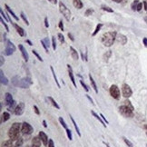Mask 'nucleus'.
I'll return each mask as SVG.
<instances>
[{
    "label": "nucleus",
    "instance_id": "nucleus-1",
    "mask_svg": "<svg viewBox=\"0 0 147 147\" xmlns=\"http://www.w3.org/2000/svg\"><path fill=\"white\" fill-rule=\"evenodd\" d=\"M22 126L21 123H14L10 127L9 131H8V136H9L10 140L15 141L17 140L19 138V134L20 132H22Z\"/></svg>",
    "mask_w": 147,
    "mask_h": 147
},
{
    "label": "nucleus",
    "instance_id": "nucleus-60",
    "mask_svg": "<svg viewBox=\"0 0 147 147\" xmlns=\"http://www.w3.org/2000/svg\"><path fill=\"white\" fill-rule=\"evenodd\" d=\"M113 1H114V2H116V3H120V2H122L123 0H113Z\"/></svg>",
    "mask_w": 147,
    "mask_h": 147
},
{
    "label": "nucleus",
    "instance_id": "nucleus-7",
    "mask_svg": "<svg viewBox=\"0 0 147 147\" xmlns=\"http://www.w3.org/2000/svg\"><path fill=\"white\" fill-rule=\"evenodd\" d=\"M15 51H16V46L14 45V44L11 41H7V47H6L5 52H4L5 55H11Z\"/></svg>",
    "mask_w": 147,
    "mask_h": 147
},
{
    "label": "nucleus",
    "instance_id": "nucleus-50",
    "mask_svg": "<svg viewBox=\"0 0 147 147\" xmlns=\"http://www.w3.org/2000/svg\"><path fill=\"white\" fill-rule=\"evenodd\" d=\"M45 27H49V24H48V21H47V17H45Z\"/></svg>",
    "mask_w": 147,
    "mask_h": 147
},
{
    "label": "nucleus",
    "instance_id": "nucleus-40",
    "mask_svg": "<svg viewBox=\"0 0 147 147\" xmlns=\"http://www.w3.org/2000/svg\"><path fill=\"white\" fill-rule=\"evenodd\" d=\"M21 17H22V19L24 20L25 23H26V24L27 25V26H28V25H29V22H28V20H27V18L26 17V16H25V14L23 12H21Z\"/></svg>",
    "mask_w": 147,
    "mask_h": 147
},
{
    "label": "nucleus",
    "instance_id": "nucleus-57",
    "mask_svg": "<svg viewBox=\"0 0 147 147\" xmlns=\"http://www.w3.org/2000/svg\"><path fill=\"white\" fill-rule=\"evenodd\" d=\"M43 125H44V127H45V128L47 127V124H46V122H45V120H44V121H43Z\"/></svg>",
    "mask_w": 147,
    "mask_h": 147
},
{
    "label": "nucleus",
    "instance_id": "nucleus-64",
    "mask_svg": "<svg viewBox=\"0 0 147 147\" xmlns=\"http://www.w3.org/2000/svg\"><path fill=\"white\" fill-rule=\"evenodd\" d=\"M146 134H147V133H146Z\"/></svg>",
    "mask_w": 147,
    "mask_h": 147
},
{
    "label": "nucleus",
    "instance_id": "nucleus-33",
    "mask_svg": "<svg viewBox=\"0 0 147 147\" xmlns=\"http://www.w3.org/2000/svg\"><path fill=\"white\" fill-rule=\"evenodd\" d=\"M138 4H139V1H138V0H134V1H133V3L132 4L131 7H132V9H133V11H136V8H137Z\"/></svg>",
    "mask_w": 147,
    "mask_h": 147
},
{
    "label": "nucleus",
    "instance_id": "nucleus-23",
    "mask_svg": "<svg viewBox=\"0 0 147 147\" xmlns=\"http://www.w3.org/2000/svg\"><path fill=\"white\" fill-rule=\"evenodd\" d=\"M89 79H90L91 85H92V86H93V88H94L95 92L96 93V94H98V89H97V86H96V84H95V80H94V78L92 77V76H91V75H89Z\"/></svg>",
    "mask_w": 147,
    "mask_h": 147
},
{
    "label": "nucleus",
    "instance_id": "nucleus-45",
    "mask_svg": "<svg viewBox=\"0 0 147 147\" xmlns=\"http://www.w3.org/2000/svg\"><path fill=\"white\" fill-rule=\"evenodd\" d=\"M34 110H35V112H36V114L37 115H40V111H39V109H38V107L36 105H34Z\"/></svg>",
    "mask_w": 147,
    "mask_h": 147
},
{
    "label": "nucleus",
    "instance_id": "nucleus-24",
    "mask_svg": "<svg viewBox=\"0 0 147 147\" xmlns=\"http://www.w3.org/2000/svg\"><path fill=\"white\" fill-rule=\"evenodd\" d=\"M5 7H6V8H7V11H8V13H9L10 15H12V17H14V18L16 19L17 21H18L19 18L17 17V15H16V14H15V13H14V11H12V9H11V8H10V7H8V6H7V5H5Z\"/></svg>",
    "mask_w": 147,
    "mask_h": 147
},
{
    "label": "nucleus",
    "instance_id": "nucleus-19",
    "mask_svg": "<svg viewBox=\"0 0 147 147\" xmlns=\"http://www.w3.org/2000/svg\"><path fill=\"white\" fill-rule=\"evenodd\" d=\"M91 114H92L93 115H94V116L95 117V118L97 119V120L100 122V123H102L103 125H104V127H106V124H105V123H104V120H103V119H102V117L99 116V115H98V114H96V113H95V111H91Z\"/></svg>",
    "mask_w": 147,
    "mask_h": 147
},
{
    "label": "nucleus",
    "instance_id": "nucleus-63",
    "mask_svg": "<svg viewBox=\"0 0 147 147\" xmlns=\"http://www.w3.org/2000/svg\"><path fill=\"white\" fill-rule=\"evenodd\" d=\"M146 147H147V144H146Z\"/></svg>",
    "mask_w": 147,
    "mask_h": 147
},
{
    "label": "nucleus",
    "instance_id": "nucleus-22",
    "mask_svg": "<svg viewBox=\"0 0 147 147\" xmlns=\"http://www.w3.org/2000/svg\"><path fill=\"white\" fill-rule=\"evenodd\" d=\"M70 119H71L72 123H73V124H74V127H75V129H76V133H77V134H78L79 136H81V133H80V130H79L78 125H77V123H76V121H75V119L73 118V116H72V115H70Z\"/></svg>",
    "mask_w": 147,
    "mask_h": 147
},
{
    "label": "nucleus",
    "instance_id": "nucleus-38",
    "mask_svg": "<svg viewBox=\"0 0 147 147\" xmlns=\"http://www.w3.org/2000/svg\"><path fill=\"white\" fill-rule=\"evenodd\" d=\"M32 52H33V54L35 55H36V57H37V59L39 60V61H41V62H43V59H42V57L40 56V55H39V54H38L37 52H36V50H33V51H32Z\"/></svg>",
    "mask_w": 147,
    "mask_h": 147
},
{
    "label": "nucleus",
    "instance_id": "nucleus-35",
    "mask_svg": "<svg viewBox=\"0 0 147 147\" xmlns=\"http://www.w3.org/2000/svg\"><path fill=\"white\" fill-rule=\"evenodd\" d=\"M65 131H66V134H67V137H68L69 140H70V141L73 140V135H72V131L70 130V129H68V128H67Z\"/></svg>",
    "mask_w": 147,
    "mask_h": 147
},
{
    "label": "nucleus",
    "instance_id": "nucleus-56",
    "mask_svg": "<svg viewBox=\"0 0 147 147\" xmlns=\"http://www.w3.org/2000/svg\"><path fill=\"white\" fill-rule=\"evenodd\" d=\"M143 5H144V8L147 12V1H144V2H143Z\"/></svg>",
    "mask_w": 147,
    "mask_h": 147
},
{
    "label": "nucleus",
    "instance_id": "nucleus-18",
    "mask_svg": "<svg viewBox=\"0 0 147 147\" xmlns=\"http://www.w3.org/2000/svg\"><path fill=\"white\" fill-rule=\"evenodd\" d=\"M13 26H15V28L17 29V33L19 34V36H25V30L23 28H22L21 26H19L18 25L15 24V23H13Z\"/></svg>",
    "mask_w": 147,
    "mask_h": 147
},
{
    "label": "nucleus",
    "instance_id": "nucleus-5",
    "mask_svg": "<svg viewBox=\"0 0 147 147\" xmlns=\"http://www.w3.org/2000/svg\"><path fill=\"white\" fill-rule=\"evenodd\" d=\"M33 84V82L31 81V79L29 77H25V78H22L19 80L18 84H17V86L21 88H24V89H26L28 88L29 86Z\"/></svg>",
    "mask_w": 147,
    "mask_h": 147
},
{
    "label": "nucleus",
    "instance_id": "nucleus-39",
    "mask_svg": "<svg viewBox=\"0 0 147 147\" xmlns=\"http://www.w3.org/2000/svg\"><path fill=\"white\" fill-rule=\"evenodd\" d=\"M52 45H53V49H54V50L56 49V42H55V36H52Z\"/></svg>",
    "mask_w": 147,
    "mask_h": 147
},
{
    "label": "nucleus",
    "instance_id": "nucleus-36",
    "mask_svg": "<svg viewBox=\"0 0 147 147\" xmlns=\"http://www.w3.org/2000/svg\"><path fill=\"white\" fill-rule=\"evenodd\" d=\"M102 9L104 10V11H107V12H109V13H113V12H114V10L112 9L111 7H106V6H102Z\"/></svg>",
    "mask_w": 147,
    "mask_h": 147
},
{
    "label": "nucleus",
    "instance_id": "nucleus-47",
    "mask_svg": "<svg viewBox=\"0 0 147 147\" xmlns=\"http://www.w3.org/2000/svg\"><path fill=\"white\" fill-rule=\"evenodd\" d=\"M48 147H55L54 141H53L52 139H49V142H48Z\"/></svg>",
    "mask_w": 147,
    "mask_h": 147
},
{
    "label": "nucleus",
    "instance_id": "nucleus-44",
    "mask_svg": "<svg viewBox=\"0 0 147 147\" xmlns=\"http://www.w3.org/2000/svg\"><path fill=\"white\" fill-rule=\"evenodd\" d=\"M1 23L3 24V26H5V27H6V29H7V31H9V27L7 26V23H6V22L4 21V19H3V18H1Z\"/></svg>",
    "mask_w": 147,
    "mask_h": 147
},
{
    "label": "nucleus",
    "instance_id": "nucleus-17",
    "mask_svg": "<svg viewBox=\"0 0 147 147\" xmlns=\"http://www.w3.org/2000/svg\"><path fill=\"white\" fill-rule=\"evenodd\" d=\"M5 100H6V104H7V105H9V104L14 101V100H13L12 95L9 94V93H7V94L5 95Z\"/></svg>",
    "mask_w": 147,
    "mask_h": 147
},
{
    "label": "nucleus",
    "instance_id": "nucleus-27",
    "mask_svg": "<svg viewBox=\"0 0 147 147\" xmlns=\"http://www.w3.org/2000/svg\"><path fill=\"white\" fill-rule=\"evenodd\" d=\"M50 69H51V72H52L53 74V76H54V79H55V84L57 85V86H58V88H60L61 86H60L59 83H58V80H57V77L56 76H55V70H54V68H53V66H50Z\"/></svg>",
    "mask_w": 147,
    "mask_h": 147
},
{
    "label": "nucleus",
    "instance_id": "nucleus-26",
    "mask_svg": "<svg viewBox=\"0 0 147 147\" xmlns=\"http://www.w3.org/2000/svg\"><path fill=\"white\" fill-rule=\"evenodd\" d=\"M23 143H24L23 138L19 137L17 140V142H16V144H15V147H23Z\"/></svg>",
    "mask_w": 147,
    "mask_h": 147
},
{
    "label": "nucleus",
    "instance_id": "nucleus-4",
    "mask_svg": "<svg viewBox=\"0 0 147 147\" xmlns=\"http://www.w3.org/2000/svg\"><path fill=\"white\" fill-rule=\"evenodd\" d=\"M59 9H60V12L63 14V16L66 18V20L69 21L70 18H71V12H70V10L67 8L66 6L64 5L63 2H59Z\"/></svg>",
    "mask_w": 147,
    "mask_h": 147
},
{
    "label": "nucleus",
    "instance_id": "nucleus-61",
    "mask_svg": "<svg viewBox=\"0 0 147 147\" xmlns=\"http://www.w3.org/2000/svg\"><path fill=\"white\" fill-rule=\"evenodd\" d=\"M144 127H145V129H146V130H147V124H146V125L144 126Z\"/></svg>",
    "mask_w": 147,
    "mask_h": 147
},
{
    "label": "nucleus",
    "instance_id": "nucleus-43",
    "mask_svg": "<svg viewBox=\"0 0 147 147\" xmlns=\"http://www.w3.org/2000/svg\"><path fill=\"white\" fill-rule=\"evenodd\" d=\"M0 13H1V16H2V18H5V20H7V21H9V19H8V17L6 16V14L4 13V11H3L2 9L0 10Z\"/></svg>",
    "mask_w": 147,
    "mask_h": 147
},
{
    "label": "nucleus",
    "instance_id": "nucleus-37",
    "mask_svg": "<svg viewBox=\"0 0 147 147\" xmlns=\"http://www.w3.org/2000/svg\"><path fill=\"white\" fill-rule=\"evenodd\" d=\"M59 122H60V123L62 124V126H63V127H64L65 130H66V129H67V124L65 123V122L64 121V119L62 118V117H59Z\"/></svg>",
    "mask_w": 147,
    "mask_h": 147
},
{
    "label": "nucleus",
    "instance_id": "nucleus-13",
    "mask_svg": "<svg viewBox=\"0 0 147 147\" xmlns=\"http://www.w3.org/2000/svg\"><path fill=\"white\" fill-rule=\"evenodd\" d=\"M116 40L118 43H121V45H125L126 42H127V38H126L125 36H123L122 34H117Z\"/></svg>",
    "mask_w": 147,
    "mask_h": 147
},
{
    "label": "nucleus",
    "instance_id": "nucleus-42",
    "mask_svg": "<svg viewBox=\"0 0 147 147\" xmlns=\"http://www.w3.org/2000/svg\"><path fill=\"white\" fill-rule=\"evenodd\" d=\"M80 84H81V86H82L84 88H85V90H86V92H88V91H89V88L87 87V86H86V84L84 83V81H83V80H80Z\"/></svg>",
    "mask_w": 147,
    "mask_h": 147
},
{
    "label": "nucleus",
    "instance_id": "nucleus-11",
    "mask_svg": "<svg viewBox=\"0 0 147 147\" xmlns=\"http://www.w3.org/2000/svg\"><path fill=\"white\" fill-rule=\"evenodd\" d=\"M38 136L40 137L41 141H42V142L44 143V145H45V146H47V145H48V142H49L47 135L45 134L43 131H41V132H39V135H38Z\"/></svg>",
    "mask_w": 147,
    "mask_h": 147
},
{
    "label": "nucleus",
    "instance_id": "nucleus-62",
    "mask_svg": "<svg viewBox=\"0 0 147 147\" xmlns=\"http://www.w3.org/2000/svg\"><path fill=\"white\" fill-rule=\"evenodd\" d=\"M144 19H145V21H146V22H147V17H146V18H144Z\"/></svg>",
    "mask_w": 147,
    "mask_h": 147
},
{
    "label": "nucleus",
    "instance_id": "nucleus-10",
    "mask_svg": "<svg viewBox=\"0 0 147 147\" xmlns=\"http://www.w3.org/2000/svg\"><path fill=\"white\" fill-rule=\"evenodd\" d=\"M25 110V104L24 103H19V104H17L16 109H15V114L17 115H21L23 113H24Z\"/></svg>",
    "mask_w": 147,
    "mask_h": 147
},
{
    "label": "nucleus",
    "instance_id": "nucleus-8",
    "mask_svg": "<svg viewBox=\"0 0 147 147\" xmlns=\"http://www.w3.org/2000/svg\"><path fill=\"white\" fill-rule=\"evenodd\" d=\"M110 95L114 99H119L120 98V90H119L118 86H115V85H113L110 87Z\"/></svg>",
    "mask_w": 147,
    "mask_h": 147
},
{
    "label": "nucleus",
    "instance_id": "nucleus-54",
    "mask_svg": "<svg viewBox=\"0 0 147 147\" xmlns=\"http://www.w3.org/2000/svg\"><path fill=\"white\" fill-rule=\"evenodd\" d=\"M142 42H143V44H144L145 46H147V38H143Z\"/></svg>",
    "mask_w": 147,
    "mask_h": 147
},
{
    "label": "nucleus",
    "instance_id": "nucleus-12",
    "mask_svg": "<svg viewBox=\"0 0 147 147\" xmlns=\"http://www.w3.org/2000/svg\"><path fill=\"white\" fill-rule=\"evenodd\" d=\"M18 47H19V50L21 51L22 55H23V57H24L25 61L27 62V61H28V59H29V55H28V53L26 52V48H25L24 46H23V45H19Z\"/></svg>",
    "mask_w": 147,
    "mask_h": 147
},
{
    "label": "nucleus",
    "instance_id": "nucleus-52",
    "mask_svg": "<svg viewBox=\"0 0 147 147\" xmlns=\"http://www.w3.org/2000/svg\"><path fill=\"white\" fill-rule=\"evenodd\" d=\"M68 36H69V38H70V39H71L72 41H75V38L73 37V36H72V34L68 33Z\"/></svg>",
    "mask_w": 147,
    "mask_h": 147
},
{
    "label": "nucleus",
    "instance_id": "nucleus-58",
    "mask_svg": "<svg viewBox=\"0 0 147 147\" xmlns=\"http://www.w3.org/2000/svg\"><path fill=\"white\" fill-rule=\"evenodd\" d=\"M26 42L27 44H28L29 45H33V44L31 43V41H30V40H26Z\"/></svg>",
    "mask_w": 147,
    "mask_h": 147
},
{
    "label": "nucleus",
    "instance_id": "nucleus-25",
    "mask_svg": "<svg viewBox=\"0 0 147 147\" xmlns=\"http://www.w3.org/2000/svg\"><path fill=\"white\" fill-rule=\"evenodd\" d=\"M13 141L12 140H7L6 141V142H3L2 144V147H14V145H13Z\"/></svg>",
    "mask_w": 147,
    "mask_h": 147
},
{
    "label": "nucleus",
    "instance_id": "nucleus-3",
    "mask_svg": "<svg viewBox=\"0 0 147 147\" xmlns=\"http://www.w3.org/2000/svg\"><path fill=\"white\" fill-rule=\"evenodd\" d=\"M119 111H120L122 115L124 117H128V118H130V117L133 116V110H131L130 108L127 107L126 105H124V104L119 107Z\"/></svg>",
    "mask_w": 147,
    "mask_h": 147
},
{
    "label": "nucleus",
    "instance_id": "nucleus-59",
    "mask_svg": "<svg viewBox=\"0 0 147 147\" xmlns=\"http://www.w3.org/2000/svg\"><path fill=\"white\" fill-rule=\"evenodd\" d=\"M49 1H51L53 4H56L57 3V0H49Z\"/></svg>",
    "mask_w": 147,
    "mask_h": 147
},
{
    "label": "nucleus",
    "instance_id": "nucleus-53",
    "mask_svg": "<svg viewBox=\"0 0 147 147\" xmlns=\"http://www.w3.org/2000/svg\"><path fill=\"white\" fill-rule=\"evenodd\" d=\"M91 13H93V10H92V9H88L87 11H86V16H88V15L91 14Z\"/></svg>",
    "mask_w": 147,
    "mask_h": 147
},
{
    "label": "nucleus",
    "instance_id": "nucleus-34",
    "mask_svg": "<svg viewBox=\"0 0 147 147\" xmlns=\"http://www.w3.org/2000/svg\"><path fill=\"white\" fill-rule=\"evenodd\" d=\"M102 26H103V25H102V24H98L97 26H96V28H95V32H94V33H93V35H92V36H96V34H97L98 32H99V30H100V29H101V27H102Z\"/></svg>",
    "mask_w": 147,
    "mask_h": 147
},
{
    "label": "nucleus",
    "instance_id": "nucleus-30",
    "mask_svg": "<svg viewBox=\"0 0 147 147\" xmlns=\"http://www.w3.org/2000/svg\"><path fill=\"white\" fill-rule=\"evenodd\" d=\"M2 116H3V118H2V121H5V122H7L8 119L10 118V114L7 113V112H5V113H3V114H2Z\"/></svg>",
    "mask_w": 147,
    "mask_h": 147
},
{
    "label": "nucleus",
    "instance_id": "nucleus-9",
    "mask_svg": "<svg viewBox=\"0 0 147 147\" xmlns=\"http://www.w3.org/2000/svg\"><path fill=\"white\" fill-rule=\"evenodd\" d=\"M22 133H24V134H31V133H33V127L29 124L28 123H22Z\"/></svg>",
    "mask_w": 147,
    "mask_h": 147
},
{
    "label": "nucleus",
    "instance_id": "nucleus-29",
    "mask_svg": "<svg viewBox=\"0 0 147 147\" xmlns=\"http://www.w3.org/2000/svg\"><path fill=\"white\" fill-rule=\"evenodd\" d=\"M16 107H17V102H16V101H13V102L11 103L9 105H8V110H9V111H11V112H12V111L15 112Z\"/></svg>",
    "mask_w": 147,
    "mask_h": 147
},
{
    "label": "nucleus",
    "instance_id": "nucleus-55",
    "mask_svg": "<svg viewBox=\"0 0 147 147\" xmlns=\"http://www.w3.org/2000/svg\"><path fill=\"white\" fill-rule=\"evenodd\" d=\"M0 59H1V65H3V64H4V57H3L2 55H1Z\"/></svg>",
    "mask_w": 147,
    "mask_h": 147
},
{
    "label": "nucleus",
    "instance_id": "nucleus-16",
    "mask_svg": "<svg viewBox=\"0 0 147 147\" xmlns=\"http://www.w3.org/2000/svg\"><path fill=\"white\" fill-rule=\"evenodd\" d=\"M0 80H1V84H2V85H5V86H7V85H8V79L5 76L4 72H3L2 70L0 71Z\"/></svg>",
    "mask_w": 147,
    "mask_h": 147
},
{
    "label": "nucleus",
    "instance_id": "nucleus-41",
    "mask_svg": "<svg viewBox=\"0 0 147 147\" xmlns=\"http://www.w3.org/2000/svg\"><path fill=\"white\" fill-rule=\"evenodd\" d=\"M57 36H58V39H59V41L61 42L62 44L64 43V36H63L61 33L58 34V35H57Z\"/></svg>",
    "mask_w": 147,
    "mask_h": 147
},
{
    "label": "nucleus",
    "instance_id": "nucleus-20",
    "mask_svg": "<svg viewBox=\"0 0 147 147\" xmlns=\"http://www.w3.org/2000/svg\"><path fill=\"white\" fill-rule=\"evenodd\" d=\"M70 51H71V55H72V57H73V59L74 60L78 59V53H77V51H76L73 46L70 47Z\"/></svg>",
    "mask_w": 147,
    "mask_h": 147
},
{
    "label": "nucleus",
    "instance_id": "nucleus-14",
    "mask_svg": "<svg viewBox=\"0 0 147 147\" xmlns=\"http://www.w3.org/2000/svg\"><path fill=\"white\" fill-rule=\"evenodd\" d=\"M41 139L39 136H35L32 140V147H40L41 146Z\"/></svg>",
    "mask_w": 147,
    "mask_h": 147
},
{
    "label": "nucleus",
    "instance_id": "nucleus-49",
    "mask_svg": "<svg viewBox=\"0 0 147 147\" xmlns=\"http://www.w3.org/2000/svg\"><path fill=\"white\" fill-rule=\"evenodd\" d=\"M59 28L61 29L62 31H64V25H63V21H62V20H60V22H59Z\"/></svg>",
    "mask_w": 147,
    "mask_h": 147
},
{
    "label": "nucleus",
    "instance_id": "nucleus-6",
    "mask_svg": "<svg viewBox=\"0 0 147 147\" xmlns=\"http://www.w3.org/2000/svg\"><path fill=\"white\" fill-rule=\"evenodd\" d=\"M122 93H123V96L125 98H129L133 95V91H132L131 87L126 84H123L122 86Z\"/></svg>",
    "mask_w": 147,
    "mask_h": 147
},
{
    "label": "nucleus",
    "instance_id": "nucleus-15",
    "mask_svg": "<svg viewBox=\"0 0 147 147\" xmlns=\"http://www.w3.org/2000/svg\"><path fill=\"white\" fill-rule=\"evenodd\" d=\"M67 67H68V72H69V77L71 79L72 83H73L74 86L75 87H77L76 86V80H75V76H74V74H73V70H72V67L70 66V64H67Z\"/></svg>",
    "mask_w": 147,
    "mask_h": 147
},
{
    "label": "nucleus",
    "instance_id": "nucleus-46",
    "mask_svg": "<svg viewBox=\"0 0 147 147\" xmlns=\"http://www.w3.org/2000/svg\"><path fill=\"white\" fill-rule=\"evenodd\" d=\"M142 8V3L139 2V4H138V6H137V8H136V11H141Z\"/></svg>",
    "mask_w": 147,
    "mask_h": 147
},
{
    "label": "nucleus",
    "instance_id": "nucleus-51",
    "mask_svg": "<svg viewBox=\"0 0 147 147\" xmlns=\"http://www.w3.org/2000/svg\"><path fill=\"white\" fill-rule=\"evenodd\" d=\"M86 98H87V99L89 100V101H90V102L92 103V104H94V101H93V99H92V98H91L88 95H86Z\"/></svg>",
    "mask_w": 147,
    "mask_h": 147
},
{
    "label": "nucleus",
    "instance_id": "nucleus-32",
    "mask_svg": "<svg viewBox=\"0 0 147 147\" xmlns=\"http://www.w3.org/2000/svg\"><path fill=\"white\" fill-rule=\"evenodd\" d=\"M124 105H126V106L127 107H129V108H130L131 110H134V108H133V104H131V102L130 101H129V100H125V101H124Z\"/></svg>",
    "mask_w": 147,
    "mask_h": 147
},
{
    "label": "nucleus",
    "instance_id": "nucleus-31",
    "mask_svg": "<svg viewBox=\"0 0 147 147\" xmlns=\"http://www.w3.org/2000/svg\"><path fill=\"white\" fill-rule=\"evenodd\" d=\"M123 142H125V144L127 145L128 147H133V142H130V141H129L126 137H124V136L123 137Z\"/></svg>",
    "mask_w": 147,
    "mask_h": 147
},
{
    "label": "nucleus",
    "instance_id": "nucleus-28",
    "mask_svg": "<svg viewBox=\"0 0 147 147\" xmlns=\"http://www.w3.org/2000/svg\"><path fill=\"white\" fill-rule=\"evenodd\" d=\"M48 100H49L50 102H51V104H52L53 106H55V108H56V109H60V106L58 105V104H57V103L55 102V100L53 99V98L51 97V96H49V97H48Z\"/></svg>",
    "mask_w": 147,
    "mask_h": 147
},
{
    "label": "nucleus",
    "instance_id": "nucleus-21",
    "mask_svg": "<svg viewBox=\"0 0 147 147\" xmlns=\"http://www.w3.org/2000/svg\"><path fill=\"white\" fill-rule=\"evenodd\" d=\"M73 4L75 7L77 8V9H81L83 7V3H82L81 0H73Z\"/></svg>",
    "mask_w": 147,
    "mask_h": 147
},
{
    "label": "nucleus",
    "instance_id": "nucleus-2",
    "mask_svg": "<svg viewBox=\"0 0 147 147\" xmlns=\"http://www.w3.org/2000/svg\"><path fill=\"white\" fill-rule=\"evenodd\" d=\"M116 35L115 32H107L104 33L102 36V43L104 44V46L110 47L113 44H114V40L116 39Z\"/></svg>",
    "mask_w": 147,
    "mask_h": 147
},
{
    "label": "nucleus",
    "instance_id": "nucleus-48",
    "mask_svg": "<svg viewBox=\"0 0 147 147\" xmlns=\"http://www.w3.org/2000/svg\"><path fill=\"white\" fill-rule=\"evenodd\" d=\"M100 116L102 117V119H103V120H104V123H106V124H108V123H108V121H107V120H106V118H105V117L104 116V114H100Z\"/></svg>",
    "mask_w": 147,
    "mask_h": 147
}]
</instances>
